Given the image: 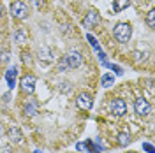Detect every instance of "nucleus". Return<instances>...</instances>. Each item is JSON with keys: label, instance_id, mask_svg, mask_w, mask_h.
I'll use <instances>...</instances> for the list:
<instances>
[{"label": "nucleus", "instance_id": "nucleus-12", "mask_svg": "<svg viewBox=\"0 0 155 153\" xmlns=\"http://www.w3.org/2000/svg\"><path fill=\"white\" fill-rule=\"evenodd\" d=\"M113 83H115V76L113 74H104V76L101 77V85L104 86V88H109Z\"/></svg>", "mask_w": 155, "mask_h": 153}, {"label": "nucleus", "instance_id": "nucleus-19", "mask_svg": "<svg viewBox=\"0 0 155 153\" xmlns=\"http://www.w3.org/2000/svg\"><path fill=\"white\" fill-rule=\"evenodd\" d=\"M87 148H88V150H90V153H101V151H99V150H97V148H95V146H94V144L90 143V141H88V143H87Z\"/></svg>", "mask_w": 155, "mask_h": 153}, {"label": "nucleus", "instance_id": "nucleus-7", "mask_svg": "<svg viewBox=\"0 0 155 153\" xmlns=\"http://www.w3.org/2000/svg\"><path fill=\"white\" fill-rule=\"evenodd\" d=\"M111 111H113L116 116H124L125 115V111H127L125 100H122V99H115V100L111 102Z\"/></svg>", "mask_w": 155, "mask_h": 153}, {"label": "nucleus", "instance_id": "nucleus-18", "mask_svg": "<svg viewBox=\"0 0 155 153\" xmlns=\"http://www.w3.org/2000/svg\"><path fill=\"white\" fill-rule=\"evenodd\" d=\"M143 150H145L146 153H155L153 146H152V144H148V143H145V144H143Z\"/></svg>", "mask_w": 155, "mask_h": 153}, {"label": "nucleus", "instance_id": "nucleus-23", "mask_svg": "<svg viewBox=\"0 0 155 153\" xmlns=\"http://www.w3.org/2000/svg\"><path fill=\"white\" fill-rule=\"evenodd\" d=\"M34 4H35V5H41L42 2H41V0H34Z\"/></svg>", "mask_w": 155, "mask_h": 153}, {"label": "nucleus", "instance_id": "nucleus-13", "mask_svg": "<svg viewBox=\"0 0 155 153\" xmlns=\"http://www.w3.org/2000/svg\"><path fill=\"white\" fill-rule=\"evenodd\" d=\"M125 7H129V0H115V2H113L115 12H120V11L125 9Z\"/></svg>", "mask_w": 155, "mask_h": 153}, {"label": "nucleus", "instance_id": "nucleus-10", "mask_svg": "<svg viewBox=\"0 0 155 153\" xmlns=\"http://www.w3.org/2000/svg\"><path fill=\"white\" fill-rule=\"evenodd\" d=\"M97 21H99V16H97L95 11H90L87 14V18H85V21H83V25L85 27H92V25H95Z\"/></svg>", "mask_w": 155, "mask_h": 153}, {"label": "nucleus", "instance_id": "nucleus-15", "mask_svg": "<svg viewBox=\"0 0 155 153\" xmlns=\"http://www.w3.org/2000/svg\"><path fill=\"white\" fill-rule=\"evenodd\" d=\"M146 23L150 28H155V11H150L148 16H146Z\"/></svg>", "mask_w": 155, "mask_h": 153}, {"label": "nucleus", "instance_id": "nucleus-4", "mask_svg": "<svg viewBox=\"0 0 155 153\" xmlns=\"http://www.w3.org/2000/svg\"><path fill=\"white\" fill-rule=\"evenodd\" d=\"M134 111L139 116H146L148 113H150V102H148L146 99H143V97L136 99L134 100Z\"/></svg>", "mask_w": 155, "mask_h": 153}, {"label": "nucleus", "instance_id": "nucleus-21", "mask_svg": "<svg viewBox=\"0 0 155 153\" xmlns=\"http://www.w3.org/2000/svg\"><path fill=\"white\" fill-rule=\"evenodd\" d=\"M23 60H25L27 63H28V62H30V55H28V53H25V55H23Z\"/></svg>", "mask_w": 155, "mask_h": 153}, {"label": "nucleus", "instance_id": "nucleus-20", "mask_svg": "<svg viewBox=\"0 0 155 153\" xmlns=\"http://www.w3.org/2000/svg\"><path fill=\"white\" fill-rule=\"evenodd\" d=\"M16 39H18L19 42H23V41H25V34H23V32H18V35H16Z\"/></svg>", "mask_w": 155, "mask_h": 153}, {"label": "nucleus", "instance_id": "nucleus-2", "mask_svg": "<svg viewBox=\"0 0 155 153\" xmlns=\"http://www.w3.org/2000/svg\"><path fill=\"white\" fill-rule=\"evenodd\" d=\"M62 62H64L65 69H78L81 65V62H83V57H81L79 51H69Z\"/></svg>", "mask_w": 155, "mask_h": 153}, {"label": "nucleus", "instance_id": "nucleus-5", "mask_svg": "<svg viewBox=\"0 0 155 153\" xmlns=\"http://www.w3.org/2000/svg\"><path fill=\"white\" fill-rule=\"evenodd\" d=\"M76 104L79 109H83V111H88L92 104H94V100H92V95L90 93H79L76 99Z\"/></svg>", "mask_w": 155, "mask_h": 153}, {"label": "nucleus", "instance_id": "nucleus-6", "mask_svg": "<svg viewBox=\"0 0 155 153\" xmlns=\"http://www.w3.org/2000/svg\"><path fill=\"white\" fill-rule=\"evenodd\" d=\"M35 76H30V74H27V76L21 79V90L25 92V93H32L34 90H35Z\"/></svg>", "mask_w": 155, "mask_h": 153}, {"label": "nucleus", "instance_id": "nucleus-14", "mask_svg": "<svg viewBox=\"0 0 155 153\" xmlns=\"http://www.w3.org/2000/svg\"><path fill=\"white\" fill-rule=\"evenodd\" d=\"M129 143H130L129 132H120V134H118V144H120V146H127Z\"/></svg>", "mask_w": 155, "mask_h": 153}, {"label": "nucleus", "instance_id": "nucleus-25", "mask_svg": "<svg viewBox=\"0 0 155 153\" xmlns=\"http://www.w3.org/2000/svg\"><path fill=\"white\" fill-rule=\"evenodd\" d=\"M34 153H42V151H41V150H35V151H34Z\"/></svg>", "mask_w": 155, "mask_h": 153}, {"label": "nucleus", "instance_id": "nucleus-8", "mask_svg": "<svg viewBox=\"0 0 155 153\" xmlns=\"http://www.w3.org/2000/svg\"><path fill=\"white\" fill-rule=\"evenodd\" d=\"M7 135H9V139L14 144L23 143V135H21V130H19L18 127H11L9 130H7Z\"/></svg>", "mask_w": 155, "mask_h": 153}, {"label": "nucleus", "instance_id": "nucleus-22", "mask_svg": "<svg viewBox=\"0 0 155 153\" xmlns=\"http://www.w3.org/2000/svg\"><path fill=\"white\" fill-rule=\"evenodd\" d=\"M0 153H11V148H4V150H0Z\"/></svg>", "mask_w": 155, "mask_h": 153}, {"label": "nucleus", "instance_id": "nucleus-3", "mask_svg": "<svg viewBox=\"0 0 155 153\" xmlns=\"http://www.w3.org/2000/svg\"><path fill=\"white\" fill-rule=\"evenodd\" d=\"M11 14L18 19H25L28 16V7H27L21 0H16V2L11 4Z\"/></svg>", "mask_w": 155, "mask_h": 153}, {"label": "nucleus", "instance_id": "nucleus-9", "mask_svg": "<svg viewBox=\"0 0 155 153\" xmlns=\"http://www.w3.org/2000/svg\"><path fill=\"white\" fill-rule=\"evenodd\" d=\"M16 77H18V69L9 67V70L5 72V81H7L9 88H14V86H16Z\"/></svg>", "mask_w": 155, "mask_h": 153}, {"label": "nucleus", "instance_id": "nucleus-11", "mask_svg": "<svg viewBox=\"0 0 155 153\" xmlns=\"http://www.w3.org/2000/svg\"><path fill=\"white\" fill-rule=\"evenodd\" d=\"M35 113H37V104H35V100H28V102L25 104V115L34 116Z\"/></svg>", "mask_w": 155, "mask_h": 153}, {"label": "nucleus", "instance_id": "nucleus-1", "mask_svg": "<svg viewBox=\"0 0 155 153\" xmlns=\"http://www.w3.org/2000/svg\"><path fill=\"white\" fill-rule=\"evenodd\" d=\"M130 35H132V28L129 23H118L115 27V37L118 42H129Z\"/></svg>", "mask_w": 155, "mask_h": 153}, {"label": "nucleus", "instance_id": "nucleus-16", "mask_svg": "<svg viewBox=\"0 0 155 153\" xmlns=\"http://www.w3.org/2000/svg\"><path fill=\"white\" fill-rule=\"evenodd\" d=\"M87 39L90 41V44H92V48H95L97 51H101V49H99V44H97V41H95V37H94V35H90V34H88V35H87Z\"/></svg>", "mask_w": 155, "mask_h": 153}, {"label": "nucleus", "instance_id": "nucleus-26", "mask_svg": "<svg viewBox=\"0 0 155 153\" xmlns=\"http://www.w3.org/2000/svg\"><path fill=\"white\" fill-rule=\"evenodd\" d=\"M129 153H134V151H129Z\"/></svg>", "mask_w": 155, "mask_h": 153}, {"label": "nucleus", "instance_id": "nucleus-24", "mask_svg": "<svg viewBox=\"0 0 155 153\" xmlns=\"http://www.w3.org/2000/svg\"><path fill=\"white\" fill-rule=\"evenodd\" d=\"M4 134V129H2V127H0V135Z\"/></svg>", "mask_w": 155, "mask_h": 153}, {"label": "nucleus", "instance_id": "nucleus-17", "mask_svg": "<svg viewBox=\"0 0 155 153\" xmlns=\"http://www.w3.org/2000/svg\"><path fill=\"white\" fill-rule=\"evenodd\" d=\"M109 67L115 70L116 76H122V74H124V70H122V67H120V65H115V63H113V65H109Z\"/></svg>", "mask_w": 155, "mask_h": 153}]
</instances>
